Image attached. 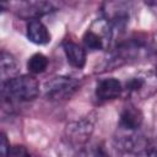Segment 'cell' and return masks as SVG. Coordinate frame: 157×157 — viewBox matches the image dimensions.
<instances>
[{"mask_svg": "<svg viewBox=\"0 0 157 157\" xmlns=\"http://www.w3.org/2000/svg\"><path fill=\"white\" fill-rule=\"evenodd\" d=\"M39 94V83L33 75H17L2 85L1 96L7 104L31 102Z\"/></svg>", "mask_w": 157, "mask_h": 157, "instance_id": "6da1fadb", "label": "cell"}, {"mask_svg": "<svg viewBox=\"0 0 157 157\" xmlns=\"http://www.w3.org/2000/svg\"><path fill=\"white\" fill-rule=\"evenodd\" d=\"M80 87V81L75 77L59 75L49 78L43 86V94L49 101H66L72 97Z\"/></svg>", "mask_w": 157, "mask_h": 157, "instance_id": "7a4b0ae2", "label": "cell"}, {"mask_svg": "<svg viewBox=\"0 0 157 157\" xmlns=\"http://www.w3.org/2000/svg\"><path fill=\"white\" fill-rule=\"evenodd\" d=\"M113 32L112 26L104 17L96 20L82 37L85 48L92 52L107 49L113 37Z\"/></svg>", "mask_w": 157, "mask_h": 157, "instance_id": "3957f363", "label": "cell"}, {"mask_svg": "<svg viewBox=\"0 0 157 157\" xmlns=\"http://www.w3.org/2000/svg\"><path fill=\"white\" fill-rule=\"evenodd\" d=\"M126 91L129 96L135 98H148L156 92V76L153 71L140 72L131 77L123 91Z\"/></svg>", "mask_w": 157, "mask_h": 157, "instance_id": "277c9868", "label": "cell"}, {"mask_svg": "<svg viewBox=\"0 0 157 157\" xmlns=\"http://www.w3.org/2000/svg\"><path fill=\"white\" fill-rule=\"evenodd\" d=\"M93 130L94 120L91 117H85L80 120L72 121L65 128L66 142L72 146L81 147L90 140L91 135L93 134Z\"/></svg>", "mask_w": 157, "mask_h": 157, "instance_id": "5b68a950", "label": "cell"}, {"mask_svg": "<svg viewBox=\"0 0 157 157\" xmlns=\"http://www.w3.org/2000/svg\"><path fill=\"white\" fill-rule=\"evenodd\" d=\"M150 47L147 43L142 42L137 38H130L126 42L120 43L113 53L112 61L114 65H119L121 63H126L130 60H135L145 54H147Z\"/></svg>", "mask_w": 157, "mask_h": 157, "instance_id": "8992f818", "label": "cell"}, {"mask_svg": "<svg viewBox=\"0 0 157 157\" xmlns=\"http://www.w3.org/2000/svg\"><path fill=\"white\" fill-rule=\"evenodd\" d=\"M117 145L120 150L128 153H142L147 152V150L153 145L146 139L144 135L137 131H123V134L117 139Z\"/></svg>", "mask_w": 157, "mask_h": 157, "instance_id": "52a82bcc", "label": "cell"}, {"mask_svg": "<svg viewBox=\"0 0 157 157\" xmlns=\"http://www.w3.org/2000/svg\"><path fill=\"white\" fill-rule=\"evenodd\" d=\"M104 18L109 22L113 31L115 28H124L129 22V7L124 2H109L105 5Z\"/></svg>", "mask_w": 157, "mask_h": 157, "instance_id": "ba28073f", "label": "cell"}, {"mask_svg": "<svg viewBox=\"0 0 157 157\" xmlns=\"http://www.w3.org/2000/svg\"><path fill=\"white\" fill-rule=\"evenodd\" d=\"M144 123V114L142 112L132 105L129 104L123 108L119 117V128L123 131H137Z\"/></svg>", "mask_w": 157, "mask_h": 157, "instance_id": "9c48e42d", "label": "cell"}, {"mask_svg": "<svg viewBox=\"0 0 157 157\" xmlns=\"http://www.w3.org/2000/svg\"><path fill=\"white\" fill-rule=\"evenodd\" d=\"M123 93L121 82L115 77L101 78L96 86V97L101 101H112Z\"/></svg>", "mask_w": 157, "mask_h": 157, "instance_id": "30bf717a", "label": "cell"}, {"mask_svg": "<svg viewBox=\"0 0 157 157\" xmlns=\"http://www.w3.org/2000/svg\"><path fill=\"white\" fill-rule=\"evenodd\" d=\"M26 34L29 42L37 44V45H44L50 42V33L47 26L39 20H29L26 26Z\"/></svg>", "mask_w": 157, "mask_h": 157, "instance_id": "8fae6325", "label": "cell"}, {"mask_svg": "<svg viewBox=\"0 0 157 157\" xmlns=\"http://www.w3.org/2000/svg\"><path fill=\"white\" fill-rule=\"evenodd\" d=\"M63 50L65 53L67 63L76 67V69H82L86 64V50L83 47H81L78 43L66 39L63 42Z\"/></svg>", "mask_w": 157, "mask_h": 157, "instance_id": "7c38bea8", "label": "cell"}, {"mask_svg": "<svg viewBox=\"0 0 157 157\" xmlns=\"http://www.w3.org/2000/svg\"><path fill=\"white\" fill-rule=\"evenodd\" d=\"M18 70L20 66L16 58L11 53L0 49V83L4 85L16 77L18 75Z\"/></svg>", "mask_w": 157, "mask_h": 157, "instance_id": "4fadbf2b", "label": "cell"}, {"mask_svg": "<svg viewBox=\"0 0 157 157\" xmlns=\"http://www.w3.org/2000/svg\"><path fill=\"white\" fill-rule=\"evenodd\" d=\"M25 6L26 7L23 9V11L26 12V17H29V20L38 18L39 16L45 15V13L53 11V5L50 2H44V1L26 2Z\"/></svg>", "mask_w": 157, "mask_h": 157, "instance_id": "5bb4252c", "label": "cell"}, {"mask_svg": "<svg viewBox=\"0 0 157 157\" xmlns=\"http://www.w3.org/2000/svg\"><path fill=\"white\" fill-rule=\"evenodd\" d=\"M48 65H49V59L42 53L33 54L27 61V69L32 75L44 72L47 70Z\"/></svg>", "mask_w": 157, "mask_h": 157, "instance_id": "9a60e30c", "label": "cell"}, {"mask_svg": "<svg viewBox=\"0 0 157 157\" xmlns=\"http://www.w3.org/2000/svg\"><path fill=\"white\" fill-rule=\"evenodd\" d=\"M87 157H110L109 151L104 144H96L90 151H87Z\"/></svg>", "mask_w": 157, "mask_h": 157, "instance_id": "2e32d148", "label": "cell"}, {"mask_svg": "<svg viewBox=\"0 0 157 157\" xmlns=\"http://www.w3.org/2000/svg\"><path fill=\"white\" fill-rule=\"evenodd\" d=\"M7 157H32V156L23 145H15L10 147Z\"/></svg>", "mask_w": 157, "mask_h": 157, "instance_id": "e0dca14e", "label": "cell"}, {"mask_svg": "<svg viewBox=\"0 0 157 157\" xmlns=\"http://www.w3.org/2000/svg\"><path fill=\"white\" fill-rule=\"evenodd\" d=\"M10 144L4 132L0 131V157H7L9 151H10Z\"/></svg>", "mask_w": 157, "mask_h": 157, "instance_id": "ac0fdd59", "label": "cell"}, {"mask_svg": "<svg viewBox=\"0 0 157 157\" xmlns=\"http://www.w3.org/2000/svg\"><path fill=\"white\" fill-rule=\"evenodd\" d=\"M4 7H5V5H4L2 2H0V11H2V10H4Z\"/></svg>", "mask_w": 157, "mask_h": 157, "instance_id": "d6986e66", "label": "cell"}]
</instances>
